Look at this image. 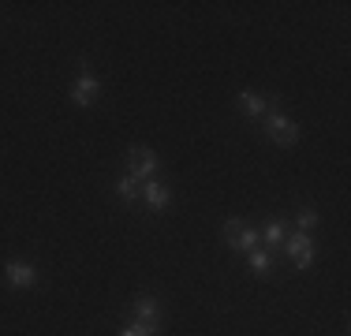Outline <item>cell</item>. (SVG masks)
Here are the masks:
<instances>
[{"mask_svg":"<svg viewBox=\"0 0 351 336\" xmlns=\"http://www.w3.org/2000/svg\"><path fill=\"white\" fill-rule=\"evenodd\" d=\"M128 172H131V180L138 183H149L157 176V154L154 149H146V146H131L128 149Z\"/></svg>","mask_w":351,"mask_h":336,"instance_id":"1","label":"cell"},{"mask_svg":"<svg viewBox=\"0 0 351 336\" xmlns=\"http://www.w3.org/2000/svg\"><path fill=\"white\" fill-rule=\"evenodd\" d=\"M265 134H269L277 146H295L299 142V123L288 120V116L277 112V108H269V112H265Z\"/></svg>","mask_w":351,"mask_h":336,"instance_id":"2","label":"cell"},{"mask_svg":"<svg viewBox=\"0 0 351 336\" xmlns=\"http://www.w3.org/2000/svg\"><path fill=\"white\" fill-rule=\"evenodd\" d=\"M284 254L291 258V262H295L299 269H311L314 265V239L306 232H295V235H284Z\"/></svg>","mask_w":351,"mask_h":336,"instance_id":"3","label":"cell"},{"mask_svg":"<svg viewBox=\"0 0 351 336\" xmlns=\"http://www.w3.org/2000/svg\"><path fill=\"white\" fill-rule=\"evenodd\" d=\"M97 97H101V82H97L90 71H82L79 82H75V90H71V101H75L79 108H94Z\"/></svg>","mask_w":351,"mask_h":336,"instance_id":"4","label":"cell"},{"mask_svg":"<svg viewBox=\"0 0 351 336\" xmlns=\"http://www.w3.org/2000/svg\"><path fill=\"white\" fill-rule=\"evenodd\" d=\"M4 280L12 284V288H34L38 284V269L34 265H27V262H8L4 265Z\"/></svg>","mask_w":351,"mask_h":336,"instance_id":"5","label":"cell"},{"mask_svg":"<svg viewBox=\"0 0 351 336\" xmlns=\"http://www.w3.org/2000/svg\"><path fill=\"white\" fill-rule=\"evenodd\" d=\"M239 108L258 120V116H265L269 108H277V97H265V94H254V90H243V94H239Z\"/></svg>","mask_w":351,"mask_h":336,"instance_id":"6","label":"cell"},{"mask_svg":"<svg viewBox=\"0 0 351 336\" xmlns=\"http://www.w3.org/2000/svg\"><path fill=\"white\" fill-rule=\"evenodd\" d=\"M135 322H142V325H161V302H157L154 296H138L135 299Z\"/></svg>","mask_w":351,"mask_h":336,"instance_id":"7","label":"cell"},{"mask_svg":"<svg viewBox=\"0 0 351 336\" xmlns=\"http://www.w3.org/2000/svg\"><path fill=\"white\" fill-rule=\"evenodd\" d=\"M142 202H146L149 209H165L172 202V195L161 180H149V183H142Z\"/></svg>","mask_w":351,"mask_h":336,"instance_id":"8","label":"cell"},{"mask_svg":"<svg viewBox=\"0 0 351 336\" xmlns=\"http://www.w3.org/2000/svg\"><path fill=\"white\" fill-rule=\"evenodd\" d=\"M317 221H322V217H317V209H314V206H303V209H299V217H295V232H306V235H311V232L317 228Z\"/></svg>","mask_w":351,"mask_h":336,"instance_id":"9","label":"cell"},{"mask_svg":"<svg viewBox=\"0 0 351 336\" xmlns=\"http://www.w3.org/2000/svg\"><path fill=\"white\" fill-rule=\"evenodd\" d=\"M250 269H254L258 276L273 273V254H269V250H262V247H258V250H250Z\"/></svg>","mask_w":351,"mask_h":336,"instance_id":"10","label":"cell"},{"mask_svg":"<svg viewBox=\"0 0 351 336\" xmlns=\"http://www.w3.org/2000/svg\"><path fill=\"white\" fill-rule=\"evenodd\" d=\"M116 195H120V198H128V202H131V198H138V195H142V187H138V183H135V180H131V176H123V180H120V183H116Z\"/></svg>","mask_w":351,"mask_h":336,"instance_id":"11","label":"cell"},{"mask_svg":"<svg viewBox=\"0 0 351 336\" xmlns=\"http://www.w3.org/2000/svg\"><path fill=\"white\" fill-rule=\"evenodd\" d=\"M120 336H161V325H142V322H131L128 329H120Z\"/></svg>","mask_w":351,"mask_h":336,"instance_id":"12","label":"cell"},{"mask_svg":"<svg viewBox=\"0 0 351 336\" xmlns=\"http://www.w3.org/2000/svg\"><path fill=\"white\" fill-rule=\"evenodd\" d=\"M239 235H243V224H239V217H228V221H224V243H228V247H236Z\"/></svg>","mask_w":351,"mask_h":336,"instance_id":"13","label":"cell"},{"mask_svg":"<svg viewBox=\"0 0 351 336\" xmlns=\"http://www.w3.org/2000/svg\"><path fill=\"white\" fill-rule=\"evenodd\" d=\"M262 235V243H269V247H280L284 243V224H265V232H258Z\"/></svg>","mask_w":351,"mask_h":336,"instance_id":"14","label":"cell"},{"mask_svg":"<svg viewBox=\"0 0 351 336\" xmlns=\"http://www.w3.org/2000/svg\"><path fill=\"white\" fill-rule=\"evenodd\" d=\"M258 243H262V235L250 232V228H243V235L236 239V250H247V254H250V250H258Z\"/></svg>","mask_w":351,"mask_h":336,"instance_id":"15","label":"cell"}]
</instances>
